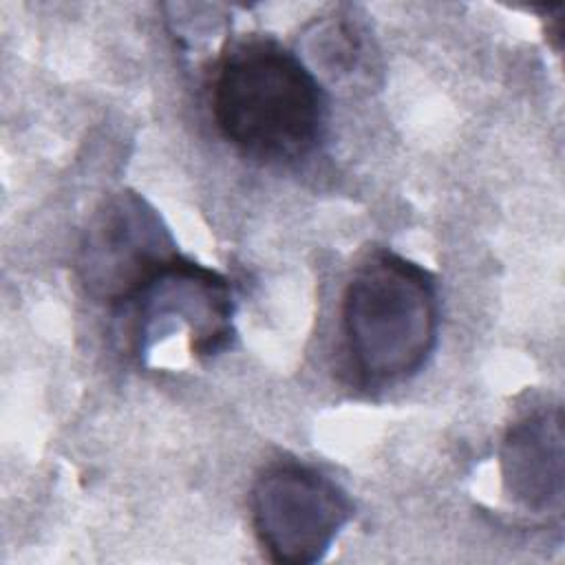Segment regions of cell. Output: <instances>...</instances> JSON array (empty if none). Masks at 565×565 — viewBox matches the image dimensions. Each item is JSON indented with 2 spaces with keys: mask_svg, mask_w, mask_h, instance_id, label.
I'll return each mask as SVG.
<instances>
[{
  "mask_svg": "<svg viewBox=\"0 0 565 565\" xmlns=\"http://www.w3.org/2000/svg\"><path fill=\"white\" fill-rule=\"evenodd\" d=\"M210 106L218 132L263 161L307 157L324 135L327 93L309 64L269 35L234 42L216 62Z\"/></svg>",
  "mask_w": 565,
  "mask_h": 565,
  "instance_id": "obj_1",
  "label": "cell"
},
{
  "mask_svg": "<svg viewBox=\"0 0 565 565\" xmlns=\"http://www.w3.org/2000/svg\"><path fill=\"white\" fill-rule=\"evenodd\" d=\"M437 285L422 265L382 249L362 260L342 296V338L358 377L395 384L422 371L437 344Z\"/></svg>",
  "mask_w": 565,
  "mask_h": 565,
  "instance_id": "obj_2",
  "label": "cell"
},
{
  "mask_svg": "<svg viewBox=\"0 0 565 565\" xmlns=\"http://www.w3.org/2000/svg\"><path fill=\"white\" fill-rule=\"evenodd\" d=\"M234 309L230 280L183 254L170 258L137 294L115 307L119 335L137 360L181 327L190 333L192 355L216 358L232 347Z\"/></svg>",
  "mask_w": 565,
  "mask_h": 565,
  "instance_id": "obj_3",
  "label": "cell"
},
{
  "mask_svg": "<svg viewBox=\"0 0 565 565\" xmlns=\"http://www.w3.org/2000/svg\"><path fill=\"white\" fill-rule=\"evenodd\" d=\"M254 534L271 563L311 565L329 552L353 516L349 494L302 463L265 468L249 494Z\"/></svg>",
  "mask_w": 565,
  "mask_h": 565,
  "instance_id": "obj_4",
  "label": "cell"
},
{
  "mask_svg": "<svg viewBox=\"0 0 565 565\" xmlns=\"http://www.w3.org/2000/svg\"><path fill=\"white\" fill-rule=\"evenodd\" d=\"M177 254L161 214L141 194L119 190L88 221L75 269L86 294L115 309Z\"/></svg>",
  "mask_w": 565,
  "mask_h": 565,
  "instance_id": "obj_5",
  "label": "cell"
},
{
  "mask_svg": "<svg viewBox=\"0 0 565 565\" xmlns=\"http://www.w3.org/2000/svg\"><path fill=\"white\" fill-rule=\"evenodd\" d=\"M505 497L525 512L547 514L563 505V413L539 408L516 419L501 441Z\"/></svg>",
  "mask_w": 565,
  "mask_h": 565,
  "instance_id": "obj_6",
  "label": "cell"
},
{
  "mask_svg": "<svg viewBox=\"0 0 565 565\" xmlns=\"http://www.w3.org/2000/svg\"><path fill=\"white\" fill-rule=\"evenodd\" d=\"M309 60L327 75L342 77L358 68L364 44L362 31L347 15H331L327 20H316L307 33Z\"/></svg>",
  "mask_w": 565,
  "mask_h": 565,
  "instance_id": "obj_7",
  "label": "cell"
}]
</instances>
